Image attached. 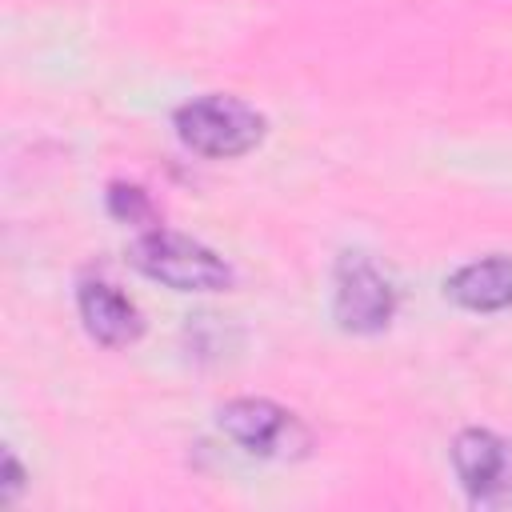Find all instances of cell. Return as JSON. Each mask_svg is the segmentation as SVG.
Segmentation results:
<instances>
[{"instance_id":"cell-1","label":"cell","mask_w":512,"mask_h":512,"mask_svg":"<svg viewBox=\"0 0 512 512\" xmlns=\"http://www.w3.org/2000/svg\"><path fill=\"white\" fill-rule=\"evenodd\" d=\"M172 124H176L180 144L208 160L244 156L264 140V116L252 104H244L236 96H220V92L180 104Z\"/></svg>"},{"instance_id":"cell-2","label":"cell","mask_w":512,"mask_h":512,"mask_svg":"<svg viewBox=\"0 0 512 512\" xmlns=\"http://www.w3.org/2000/svg\"><path fill=\"white\" fill-rule=\"evenodd\" d=\"M132 264L148 280H160L172 292H224L232 284V268L224 256H216L208 244L168 232V228L140 232L132 240Z\"/></svg>"},{"instance_id":"cell-3","label":"cell","mask_w":512,"mask_h":512,"mask_svg":"<svg viewBox=\"0 0 512 512\" xmlns=\"http://www.w3.org/2000/svg\"><path fill=\"white\" fill-rule=\"evenodd\" d=\"M216 424L232 444H240L252 456H264V460H296L312 444L304 420L264 396H236V400L220 404Z\"/></svg>"},{"instance_id":"cell-4","label":"cell","mask_w":512,"mask_h":512,"mask_svg":"<svg viewBox=\"0 0 512 512\" xmlns=\"http://www.w3.org/2000/svg\"><path fill=\"white\" fill-rule=\"evenodd\" d=\"M332 316L352 336H376L396 316V288L392 280L364 256L344 252L332 272Z\"/></svg>"},{"instance_id":"cell-5","label":"cell","mask_w":512,"mask_h":512,"mask_svg":"<svg viewBox=\"0 0 512 512\" xmlns=\"http://www.w3.org/2000/svg\"><path fill=\"white\" fill-rule=\"evenodd\" d=\"M452 468L476 508H512V444L492 428H464L452 440Z\"/></svg>"},{"instance_id":"cell-6","label":"cell","mask_w":512,"mask_h":512,"mask_svg":"<svg viewBox=\"0 0 512 512\" xmlns=\"http://www.w3.org/2000/svg\"><path fill=\"white\" fill-rule=\"evenodd\" d=\"M76 308H80V320H84L88 336L96 344H104V348H128L144 332L140 308L112 280H100V276L96 280H80Z\"/></svg>"},{"instance_id":"cell-7","label":"cell","mask_w":512,"mask_h":512,"mask_svg":"<svg viewBox=\"0 0 512 512\" xmlns=\"http://www.w3.org/2000/svg\"><path fill=\"white\" fill-rule=\"evenodd\" d=\"M448 300L468 312H504L512 308V256H484L456 268L444 280Z\"/></svg>"},{"instance_id":"cell-8","label":"cell","mask_w":512,"mask_h":512,"mask_svg":"<svg viewBox=\"0 0 512 512\" xmlns=\"http://www.w3.org/2000/svg\"><path fill=\"white\" fill-rule=\"evenodd\" d=\"M108 212L120 220V224H152L156 220V208L148 200V192L140 184H108Z\"/></svg>"},{"instance_id":"cell-9","label":"cell","mask_w":512,"mask_h":512,"mask_svg":"<svg viewBox=\"0 0 512 512\" xmlns=\"http://www.w3.org/2000/svg\"><path fill=\"white\" fill-rule=\"evenodd\" d=\"M24 484H28V472L20 468L16 452H4V480H0V500H4V504H12V500L24 492Z\"/></svg>"}]
</instances>
